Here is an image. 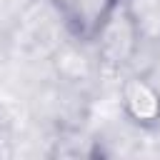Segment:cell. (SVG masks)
<instances>
[{
  "label": "cell",
  "instance_id": "cell-1",
  "mask_svg": "<svg viewBox=\"0 0 160 160\" xmlns=\"http://www.w3.org/2000/svg\"><path fill=\"white\" fill-rule=\"evenodd\" d=\"M140 40H142V25L135 10L130 8L128 0H118L92 38L98 65L110 72H120L135 60Z\"/></svg>",
  "mask_w": 160,
  "mask_h": 160
},
{
  "label": "cell",
  "instance_id": "cell-2",
  "mask_svg": "<svg viewBox=\"0 0 160 160\" xmlns=\"http://www.w3.org/2000/svg\"><path fill=\"white\" fill-rule=\"evenodd\" d=\"M120 110L132 125L142 130L158 128L160 125V88L145 75H138V72L125 75L120 82Z\"/></svg>",
  "mask_w": 160,
  "mask_h": 160
},
{
  "label": "cell",
  "instance_id": "cell-3",
  "mask_svg": "<svg viewBox=\"0 0 160 160\" xmlns=\"http://www.w3.org/2000/svg\"><path fill=\"white\" fill-rule=\"evenodd\" d=\"M55 2L72 38L80 42H92L100 22L118 0H55Z\"/></svg>",
  "mask_w": 160,
  "mask_h": 160
},
{
  "label": "cell",
  "instance_id": "cell-4",
  "mask_svg": "<svg viewBox=\"0 0 160 160\" xmlns=\"http://www.w3.org/2000/svg\"><path fill=\"white\" fill-rule=\"evenodd\" d=\"M0 130H2V115H0Z\"/></svg>",
  "mask_w": 160,
  "mask_h": 160
}]
</instances>
